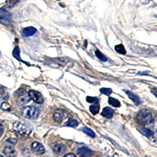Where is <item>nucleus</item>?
Instances as JSON below:
<instances>
[{
	"label": "nucleus",
	"mask_w": 157,
	"mask_h": 157,
	"mask_svg": "<svg viewBox=\"0 0 157 157\" xmlns=\"http://www.w3.org/2000/svg\"><path fill=\"white\" fill-rule=\"evenodd\" d=\"M82 132L85 133V134H87L88 136H90V137H95L94 132L93 130H91V129L88 128V127H83V128L82 129Z\"/></svg>",
	"instance_id": "obj_20"
},
{
	"label": "nucleus",
	"mask_w": 157,
	"mask_h": 157,
	"mask_svg": "<svg viewBox=\"0 0 157 157\" xmlns=\"http://www.w3.org/2000/svg\"><path fill=\"white\" fill-rule=\"evenodd\" d=\"M95 54H96L97 57H98V59H100L101 61H106L108 60L107 57H106L103 54H102L101 52H100L98 50H97L96 51H95Z\"/></svg>",
	"instance_id": "obj_21"
},
{
	"label": "nucleus",
	"mask_w": 157,
	"mask_h": 157,
	"mask_svg": "<svg viewBox=\"0 0 157 157\" xmlns=\"http://www.w3.org/2000/svg\"><path fill=\"white\" fill-rule=\"evenodd\" d=\"M136 120L138 123L141 125H148L151 124L153 121L152 120V113L148 109H142L137 114L136 116Z\"/></svg>",
	"instance_id": "obj_1"
},
{
	"label": "nucleus",
	"mask_w": 157,
	"mask_h": 157,
	"mask_svg": "<svg viewBox=\"0 0 157 157\" xmlns=\"http://www.w3.org/2000/svg\"><path fill=\"white\" fill-rule=\"evenodd\" d=\"M52 148L54 150V152L57 154H62L66 151V147L62 144L60 143H55L53 145Z\"/></svg>",
	"instance_id": "obj_10"
},
{
	"label": "nucleus",
	"mask_w": 157,
	"mask_h": 157,
	"mask_svg": "<svg viewBox=\"0 0 157 157\" xmlns=\"http://www.w3.org/2000/svg\"><path fill=\"white\" fill-rule=\"evenodd\" d=\"M6 142L10 143V145H14L17 144V139H15V138H9V139H7Z\"/></svg>",
	"instance_id": "obj_26"
},
{
	"label": "nucleus",
	"mask_w": 157,
	"mask_h": 157,
	"mask_svg": "<svg viewBox=\"0 0 157 157\" xmlns=\"http://www.w3.org/2000/svg\"><path fill=\"white\" fill-rule=\"evenodd\" d=\"M3 152L7 157H14L16 155V150L13 147V145H7L3 149Z\"/></svg>",
	"instance_id": "obj_11"
},
{
	"label": "nucleus",
	"mask_w": 157,
	"mask_h": 157,
	"mask_svg": "<svg viewBox=\"0 0 157 157\" xmlns=\"http://www.w3.org/2000/svg\"><path fill=\"white\" fill-rule=\"evenodd\" d=\"M99 110H100V106H99V105L98 103L90 106V113L93 115L98 114Z\"/></svg>",
	"instance_id": "obj_17"
},
{
	"label": "nucleus",
	"mask_w": 157,
	"mask_h": 157,
	"mask_svg": "<svg viewBox=\"0 0 157 157\" xmlns=\"http://www.w3.org/2000/svg\"><path fill=\"white\" fill-rule=\"evenodd\" d=\"M0 157H3V156H2V155H0Z\"/></svg>",
	"instance_id": "obj_30"
},
{
	"label": "nucleus",
	"mask_w": 157,
	"mask_h": 157,
	"mask_svg": "<svg viewBox=\"0 0 157 157\" xmlns=\"http://www.w3.org/2000/svg\"><path fill=\"white\" fill-rule=\"evenodd\" d=\"M100 92L108 96V95H110L111 94L113 93V90L110 88H101Z\"/></svg>",
	"instance_id": "obj_22"
},
{
	"label": "nucleus",
	"mask_w": 157,
	"mask_h": 157,
	"mask_svg": "<svg viewBox=\"0 0 157 157\" xmlns=\"http://www.w3.org/2000/svg\"><path fill=\"white\" fill-rule=\"evenodd\" d=\"M101 115L102 116L107 118V119H111L114 115V110L109 107H105L102 111Z\"/></svg>",
	"instance_id": "obj_14"
},
{
	"label": "nucleus",
	"mask_w": 157,
	"mask_h": 157,
	"mask_svg": "<svg viewBox=\"0 0 157 157\" xmlns=\"http://www.w3.org/2000/svg\"><path fill=\"white\" fill-rule=\"evenodd\" d=\"M30 98H29V93H27L26 91L24 90H21L17 91V102L19 105H24L25 104L29 103L30 101Z\"/></svg>",
	"instance_id": "obj_4"
},
{
	"label": "nucleus",
	"mask_w": 157,
	"mask_h": 157,
	"mask_svg": "<svg viewBox=\"0 0 157 157\" xmlns=\"http://www.w3.org/2000/svg\"><path fill=\"white\" fill-rule=\"evenodd\" d=\"M77 153L80 157H90L92 155L93 152L86 147H81V148H78Z\"/></svg>",
	"instance_id": "obj_8"
},
{
	"label": "nucleus",
	"mask_w": 157,
	"mask_h": 157,
	"mask_svg": "<svg viewBox=\"0 0 157 157\" xmlns=\"http://www.w3.org/2000/svg\"><path fill=\"white\" fill-rule=\"evenodd\" d=\"M139 131L142 134L147 136V137H151V136L153 135V131L148 128H145V127H143V128L139 129Z\"/></svg>",
	"instance_id": "obj_16"
},
{
	"label": "nucleus",
	"mask_w": 157,
	"mask_h": 157,
	"mask_svg": "<svg viewBox=\"0 0 157 157\" xmlns=\"http://www.w3.org/2000/svg\"><path fill=\"white\" fill-rule=\"evenodd\" d=\"M78 123L76 120H70L69 122H68V123H67L66 125L68 126V127H75L78 126Z\"/></svg>",
	"instance_id": "obj_24"
},
{
	"label": "nucleus",
	"mask_w": 157,
	"mask_h": 157,
	"mask_svg": "<svg viewBox=\"0 0 157 157\" xmlns=\"http://www.w3.org/2000/svg\"><path fill=\"white\" fill-rule=\"evenodd\" d=\"M2 133H3V127H2V124H0V137L2 134Z\"/></svg>",
	"instance_id": "obj_28"
},
{
	"label": "nucleus",
	"mask_w": 157,
	"mask_h": 157,
	"mask_svg": "<svg viewBox=\"0 0 157 157\" xmlns=\"http://www.w3.org/2000/svg\"><path fill=\"white\" fill-rule=\"evenodd\" d=\"M86 101L89 102V103H98L99 101L98 98H94V97H90V96H88L86 97Z\"/></svg>",
	"instance_id": "obj_23"
},
{
	"label": "nucleus",
	"mask_w": 157,
	"mask_h": 157,
	"mask_svg": "<svg viewBox=\"0 0 157 157\" xmlns=\"http://www.w3.org/2000/svg\"><path fill=\"white\" fill-rule=\"evenodd\" d=\"M64 117H65V116L64 115V112L61 110H57L54 114V120L57 123H61Z\"/></svg>",
	"instance_id": "obj_13"
},
{
	"label": "nucleus",
	"mask_w": 157,
	"mask_h": 157,
	"mask_svg": "<svg viewBox=\"0 0 157 157\" xmlns=\"http://www.w3.org/2000/svg\"><path fill=\"white\" fill-rule=\"evenodd\" d=\"M109 103L111 105H113V107H116L118 108L120 106V101L116 99V98H109Z\"/></svg>",
	"instance_id": "obj_18"
},
{
	"label": "nucleus",
	"mask_w": 157,
	"mask_h": 157,
	"mask_svg": "<svg viewBox=\"0 0 157 157\" xmlns=\"http://www.w3.org/2000/svg\"><path fill=\"white\" fill-rule=\"evenodd\" d=\"M10 105L9 104L7 103V102H3V103L1 105V109H2V110H10Z\"/></svg>",
	"instance_id": "obj_25"
},
{
	"label": "nucleus",
	"mask_w": 157,
	"mask_h": 157,
	"mask_svg": "<svg viewBox=\"0 0 157 157\" xmlns=\"http://www.w3.org/2000/svg\"><path fill=\"white\" fill-rule=\"evenodd\" d=\"M37 32V29L34 27H27L22 30L21 34L24 37H30V36L35 35Z\"/></svg>",
	"instance_id": "obj_9"
},
{
	"label": "nucleus",
	"mask_w": 157,
	"mask_h": 157,
	"mask_svg": "<svg viewBox=\"0 0 157 157\" xmlns=\"http://www.w3.org/2000/svg\"><path fill=\"white\" fill-rule=\"evenodd\" d=\"M31 148L37 155H42L45 152V148L43 145H42L41 143L37 142V141H35V142L32 143V145H31Z\"/></svg>",
	"instance_id": "obj_7"
},
{
	"label": "nucleus",
	"mask_w": 157,
	"mask_h": 157,
	"mask_svg": "<svg viewBox=\"0 0 157 157\" xmlns=\"http://www.w3.org/2000/svg\"><path fill=\"white\" fill-rule=\"evenodd\" d=\"M115 50H116V52H118V53H120V54H126V53H127L125 48H124V46L122 44L116 46V47H115Z\"/></svg>",
	"instance_id": "obj_19"
},
{
	"label": "nucleus",
	"mask_w": 157,
	"mask_h": 157,
	"mask_svg": "<svg viewBox=\"0 0 157 157\" xmlns=\"http://www.w3.org/2000/svg\"><path fill=\"white\" fill-rule=\"evenodd\" d=\"M11 20L12 18H11L10 13L4 9H0V22L5 25H8L11 22Z\"/></svg>",
	"instance_id": "obj_6"
},
{
	"label": "nucleus",
	"mask_w": 157,
	"mask_h": 157,
	"mask_svg": "<svg viewBox=\"0 0 157 157\" xmlns=\"http://www.w3.org/2000/svg\"><path fill=\"white\" fill-rule=\"evenodd\" d=\"M64 157H76V156H75V154L73 153H68V154H66Z\"/></svg>",
	"instance_id": "obj_27"
},
{
	"label": "nucleus",
	"mask_w": 157,
	"mask_h": 157,
	"mask_svg": "<svg viewBox=\"0 0 157 157\" xmlns=\"http://www.w3.org/2000/svg\"><path fill=\"white\" fill-rule=\"evenodd\" d=\"M13 57H14L17 60V61H21V62H23V63H25V64H27L28 65H30V64H29V63L25 62V61H22V59L21 58V57H20V50H19V48H18L17 47H15L14 50H13Z\"/></svg>",
	"instance_id": "obj_15"
},
{
	"label": "nucleus",
	"mask_w": 157,
	"mask_h": 157,
	"mask_svg": "<svg viewBox=\"0 0 157 157\" xmlns=\"http://www.w3.org/2000/svg\"><path fill=\"white\" fill-rule=\"evenodd\" d=\"M151 91H152V93L154 94V95H155V96H157V94H156V89H155V88H153V89H152V90H151Z\"/></svg>",
	"instance_id": "obj_29"
},
{
	"label": "nucleus",
	"mask_w": 157,
	"mask_h": 157,
	"mask_svg": "<svg viewBox=\"0 0 157 157\" xmlns=\"http://www.w3.org/2000/svg\"><path fill=\"white\" fill-rule=\"evenodd\" d=\"M13 128L18 134L21 136L28 135L31 132V129L26 124L21 123V122L14 123V124L13 126Z\"/></svg>",
	"instance_id": "obj_3"
},
{
	"label": "nucleus",
	"mask_w": 157,
	"mask_h": 157,
	"mask_svg": "<svg viewBox=\"0 0 157 157\" xmlns=\"http://www.w3.org/2000/svg\"><path fill=\"white\" fill-rule=\"evenodd\" d=\"M29 95L30 99L37 104H43L44 102V98L41 93H39L35 90H30L29 92Z\"/></svg>",
	"instance_id": "obj_5"
},
{
	"label": "nucleus",
	"mask_w": 157,
	"mask_h": 157,
	"mask_svg": "<svg viewBox=\"0 0 157 157\" xmlns=\"http://www.w3.org/2000/svg\"><path fill=\"white\" fill-rule=\"evenodd\" d=\"M124 92L127 94V96L129 97V98L131 99V100L134 102V104H135L136 105H139L140 104H141V100H140L139 97L137 96V95L134 94V93H132V92H130V91L129 90H124Z\"/></svg>",
	"instance_id": "obj_12"
},
{
	"label": "nucleus",
	"mask_w": 157,
	"mask_h": 157,
	"mask_svg": "<svg viewBox=\"0 0 157 157\" xmlns=\"http://www.w3.org/2000/svg\"><path fill=\"white\" fill-rule=\"evenodd\" d=\"M22 116L28 119H36L39 115V109L35 106H26L21 110Z\"/></svg>",
	"instance_id": "obj_2"
}]
</instances>
